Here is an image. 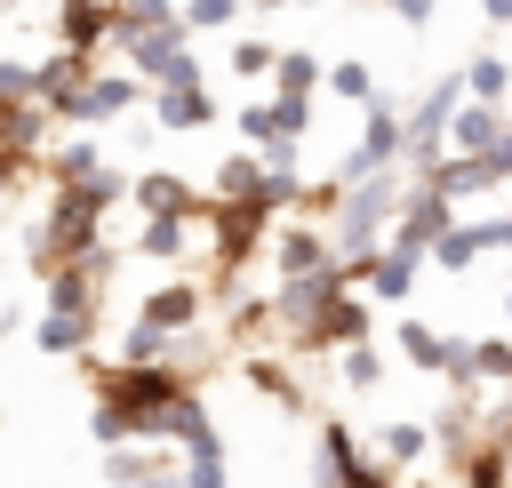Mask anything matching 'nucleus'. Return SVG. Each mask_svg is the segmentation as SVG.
I'll return each mask as SVG.
<instances>
[{
	"instance_id": "1",
	"label": "nucleus",
	"mask_w": 512,
	"mask_h": 488,
	"mask_svg": "<svg viewBox=\"0 0 512 488\" xmlns=\"http://www.w3.org/2000/svg\"><path fill=\"white\" fill-rule=\"evenodd\" d=\"M192 392H200V376L192 368H168V360H152V368H128V360L88 368V432L104 448H128V440L168 448V424H176V408Z\"/></svg>"
},
{
	"instance_id": "2",
	"label": "nucleus",
	"mask_w": 512,
	"mask_h": 488,
	"mask_svg": "<svg viewBox=\"0 0 512 488\" xmlns=\"http://www.w3.org/2000/svg\"><path fill=\"white\" fill-rule=\"evenodd\" d=\"M120 200H128V176H120V168L80 176V184H48V224H40V240H32V272L48 280L56 264H88V256H104V248H112L104 224L120 216Z\"/></svg>"
},
{
	"instance_id": "3",
	"label": "nucleus",
	"mask_w": 512,
	"mask_h": 488,
	"mask_svg": "<svg viewBox=\"0 0 512 488\" xmlns=\"http://www.w3.org/2000/svg\"><path fill=\"white\" fill-rule=\"evenodd\" d=\"M112 264H120V248L48 272V296H40V320H32V344H40L48 360H88V352H96V328H104L96 304H104V288H112Z\"/></svg>"
},
{
	"instance_id": "4",
	"label": "nucleus",
	"mask_w": 512,
	"mask_h": 488,
	"mask_svg": "<svg viewBox=\"0 0 512 488\" xmlns=\"http://www.w3.org/2000/svg\"><path fill=\"white\" fill-rule=\"evenodd\" d=\"M400 200H408V176H400V168L344 184V208H336V224H328L336 256H368V248H384V240H392V216H400Z\"/></svg>"
},
{
	"instance_id": "5",
	"label": "nucleus",
	"mask_w": 512,
	"mask_h": 488,
	"mask_svg": "<svg viewBox=\"0 0 512 488\" xmlns=\"http://www.w3.org/2000/svg\"><path fill=\"white\" fill-rule=\"evenodd\" d=\"M200 232H208V264H216V280L232 288L256 256H264V240H272V216L256 208V200H208L200 208Z\"/></svg>"
},
{
	"instance_id": "6",
	"label": "nucleus",
	"mask_w": 512,
	"mask_h": 488,
	"mask_svg": "<svg viewBox=\"0 0 512 488\" xmlns=\"http://www.w3.org/2000/svg\"><path fill=\"white\" fill-rule=\"evenodd\" d=\"M312 488H400L392 464H376L344 416H320V456H312Z\"/></svg>"
},
{
	"instance_id": "7",
	"label": "nucleus",
	"mask_w": 512,
	"mask_h": 488,
	"mask_svg": "<svg viewBox=\"0 0 512 488\" xmlns=\"http://www.w3.org/2000/svg\"><path fill=\"white\" fill-rule=\"evenodd\" d=\"M368 336H376V304H368L360 288H336V296H328L304 328H288V352H320V360H328V352L368 344Z\"/></svg>"
},
{
	"instance_id": "8",
	"label": "nucleus",
	"mask_w": 512,
	"mask_h": 488,
	"mask_svg": "<svg viewBox=\"0 0 512 488\" xmlns=\"http://www.w3.org/2000/svg\"><path fill=\"white\" fill-rule=\"evenodd\" d=\"M400 144H408V112L392 104V96H368L360 104V144L344 152V184H360V176H384V168H400Z\"/></svg>"
},
{
	"instance_id": "9",
	"label": "nucleus",
	"mask_w": 512,
	"mask_h": 488,
	"mask_svg": "<svg viewBox=\"0 0 512 488\" xmlns=\"http://www.w3.org/2000/svg\"><path fill=\"white\" fill-rule=\"evenodd\" d=\"M144 96H152V88H144L136 72H112V64H96V80H88V88H80V96H72L56 120H64V128H112V120H128Z\"/></svg>"
},
{
	"instance_id": "10",
	"label": "nucleus",
	"mask_w": 512,
	"mask_h": 488,
	"mask_svg": "<svg viewBox=\"0 0 512 488\" xmlns=\"http://www.w3.org/2000/svg\"><path fill=\"white\" fill-rule=\"evenodd\" d=\"M264 256H272V272H280V280H304V272H328V264H336V240H328V224L288 216V224H272Z\"/></svg>"
},
{
	"instance_id": "11",
	"label": "nucleus",
	"mask_w": 512,
	"mask_h": 488,
	"mask_svg": "<svg viewBox=\"0 0 512 488\" xmlns=\"http://www.w3.org/2000/svg\"><path fill=\"white\" fill-rule=\"evenodd\" d=\"M96 80V56H80V48H48V56H32V104L56 120L80 88Z\"/></svg>"
},
{
	"instance_id": "12",
	"label": "nucleus",
	"mask_w": 512,
	"mask_h": 488,
	"mask_svg": "<svg viewBox=\"0 0 512 488\" xmlns=\"http://www.w3.org/2000/svg\"><path fill=\"white\" fill-rule=\"evenodd\" d=\"M448 208H456V200H448V192H432V184L416 176V184H408V200H400V216H392V240H400V248H424V264H432V240L456 224Z\"/></svg>"
},
{
	"instance_id": "13",
	"label": "nucleus",
	"mask_w": 512,
	"mask_h": 488,
	"mask_svg": "<svg viewBox=\"0 0 512 488\" xmlns=\"http://www.w3.org/2000/svg\"><path fill=\"white\" fill-rule=\"evenodd\" d=\"M416 280H424V248L384 240V248L368 256V272H360V296H368V304H408V296H416Z\"/></svg>"
},
{
	"instance_id": "14",
	"label": "nucleus",
	"mask_w": 512,
	"mask_h": 488,
	"mask_svg": "<svg viewBox=\"0 0 512 488\" xmlns=\"http://www.w3.org/2000/svg\"><path fill=\"white\" fill-rule=\"evenodd\" d=\"M136 320H152V328H168V336H192V328L208 320V280H168V288L136 296Z\"/></svg>"
},
{
	"instance_id": "15",
	"label": "nucleus",
	"mask_w": 512,
	"mask_h": 488,
	"mask_svg": "<svg viewBox=\"0 0 512 488\" xmlns=\"http://www.w3.org/2000/svg\"><path fill=\"white\" fill-rule=\"evenodd\" d=\"M424 184L448 192V200H480V192H496V184H512V176L496 168V152H448V160L424 168Z\"/></svg>"
},
{
	"instance_id": "16",
	"label": "nucleus",
	"mask_w": 512,
	"mask_h": 488,
	"mask_svg": "<svg viewBox=\"0 0 512 488\" xmlns=\"http://www.w3.org/2000/svg\"><path fill=\"white\" fill-rule=\"evenodd\" d=\"M40 152H48V112H40V104H8V96H0V168H8V176H24Z\"/></svg>"
},
{
	"instance_id": "17",
	"label": "nucleus",
	"mask_w": 512,
	"mask_h": 488,
	"mask_svg": "<svg viewBox=\"0 0 512 488\" xmlns=\"http://www.w3.org/2000/svg\"><path fill=\"white\" fill-rule=\"evenodd\" d=\"M128 208H136V216H200L208 200H200L176 168H144V176H128Z\"/></svg>"
},
{
	"instance_id": "18",
	"label": "nucleus",
	"mask_w": 512,
	"mask_h": 488,
	"mask_svg": "<svg viewBox=\"0 0 512 488\" xmlns=\"http://www.w3.org/2000/svg\"><path fill=\"white\" fill-rule=\"evenodd\" d=\"M56 48H80L104 64L112 48V0H56Z\"/></svg>"
},
{
	"instance_id": "19",
	"label": "nucleus",
	"mask_w": 512,
	"mask_h": 488,
	"mask_svg": "<svg viewBox=\"0 0 512 488\" xmlns=\"http://www.w3.org/2000/svg\"><path fill=\"white\" fill-rule=\"evenodd\" d=\"M152 120H160V128H176V136H200V128H216L224 112H216L208 80H184V88H152Z\"/></svg>"
},
{
	"instance_id": "20",
	"label": "nucleus",
	"mask_w": 512,
	"mask_h": 488,
	"mask_svg": "<svg viewBox=\"0 0 512 488\" xmlns=\"http://www.w3.org/2000/svg\"><path fill=\"white\" fill-rule=\"evenodd\" d=\"M504 136H512V112H504V104H472V96H464L456 120H448V152H496Z\"/></svg>"
},
{
	"instance_id": "21",
	"label": "nucleus",
	"mask_w": 512,
	"mask_h": 488,
	"mask_svg": "<svg viewBox=\"0 0 512 488\" xmlns=\"http://www.w3.org/2000/svg\"><path fill=\"white\" fill-rule=\"evenodd\" d=\"M192 232H200V216H136V248H128V256H144V264H184V256H192Z\"/></svg>"
},
{
	"instance_id": "22",
	"label": "nucleus",
	"mask_w": 512,
	"mask_h": 488,
	"mask_svg": "<svg viewBox=\"0 0 512 488\" xmlns=\"http://www.w3.org/2000/svg\"><path fill=\"white\" fill-rule=\"evenodd\" d=\"M496 240H504V216H488V224H448V232L432 240V272L456 280V272H472L480 248H496Z\"/></svg>"
},
{
	"instance_id": "23",
	"label": "nucleus",
	"mask_w": 512,
	"mask_h": 488,
	"mask_svg": "<svg viewBox=\"0 0 512 488\" xmlns=\"http://www.w3.org/2000/svg\"><path fill=\"white\" fill-rule=\"evenodd\" d=\"M392 344H400V360H408L416 376H448V344H456V336H440L432 320L400 312V320H392Z\"/></svg>"
},
{
	"instance_id": "24",
	"label": "nucleus",
	"mask_w": 512,
	"mask_h": 488,
	"mask_svg": "<svg viewBox=\"0 0 512 488\" xmlns=\"http://www.w3.org/2000/svg\"><path fill=\"white\" fill-rule=\"evenodd\" d=\"M240 376H248V392H264L272 408H288V416H304L312 400H304V384H296V368L288 360H272V352H248L240 360Z\"/></svg>"
},
{
	"instance_id": "25",
	"label": "nucleus",
	"mask_w": 512,
	"mask_h": 488,
	"mask_svg": "<svg viewBox=\"0 0 512 488\" xmlns=\"http://www.w3.org/2000/svg\"><path fill=\"white\" fill-rule=\"evenodd\" d=\"M376 464H392V472H408V464H424L432 456V424H416V416H392L384 432H376V448H368Z\"/></svg>"
},
{
	"instance_id": "26",
	"label": "nucleus",
	"mask_w": 512,
	"mask_h": 488,
	"mask_svg": "<svg viewBox=\"0 0 512 488\" xmlns=\"http://www.w3.org/2000/svg\"><path fill=\"white\" fill-rule=\"evenodd\" d=\"M464 96H472V104H504V96H512V56L472 48V56H464Z\"/></svg>"
},
{
	"instance_id": "27",
	"label": "nucleus",
	"mask_w": 512,
	"mask_h": 488,
	"mask_svg": "<svg viewBox=\"0 0 512 488\" xmlns=\"http://www.w3.org/2000/svg\"><path fill=\"white\" fill-rule=\"evenodd\" d=\"M320 80H328V72H320L312 48H280V56H272V96H304V104H312Z\"/></svg>"
},
{
	"instance_id": "28",
	"label": "nucleus",
	"mask_w": 512,
	"mask_h": 488,
	"mask_svg": "<svg viewBox=\"0 0 512 488\" xmlns=\"http://www.w3.org/2000/svg\"><path fill=\"white\" fill-rule=\"evenodd\" d=\"M160 24H184L176 0H112V48L136 40V32H160ZM112 48H104V56H112Z\"/></svg>"
},
{
	"instance_id": "29",
	"label": "nucleus",
	"mask_w": 512,
	"mask_h": 488,
	"mask_svg": "<svg viewBox=\"0 0 512 488\" xmlns=\"http://www.w3.org/2000/svg\"><path fill=\"white\" fill-rule=\"evenodd\" d=\"M80 176H104V152L88 136H56L48 144V184H80Z\"/></svg>"
},
{
	"instance_id": "30",
	"label": "nucleus",
	"mask_w": 512,
	"mask_h": 488,
	"mask_svg": "<svg viewBox=\"0 0 512 488\" xmlns=\"http://www.w3.org/2000/svg\"><path fill=\"white\" fill-rule=\"evenodd\" d=\"M184 456V488H232V456H224V432L200 440V448H176Z\"/></svg>"
},
{
	"instance_id": "31",
	"label": "nucleus",
	"mask_w": 512,
	"mask_h": 488,
	"mask_svg": "<svg viewBox=\"0 0 512 488\" xmlns=\"http://www.w3.org/2000/svg\"><path fill=\"white\" fill-rule=\"evenodd\" d=\"M232 128H240L248 152H264V144H280V104H272V96H248V104L232 112ZM288 144H296V136H288Z\"/></svg>"
},
{
	"instance_id": "32",
	"label": "nucleus",
	"mask_w": 512,
	"mask_h": 488,
	"mask_svg": "<svg viewBox=\"0 0 512 488\" xmlns=\"http://www.w3.org/2000/svg\"><path fill=\"white\" fill-rule=\"evenodd\" d=\"M472 376H480V384H504V392H512V328H504V336H480V344H472Z\"/></svg>"
},
{
	"instance_id": "33",
	"label": "nucleus",
	"mask_w": 512,
	"mask_h": 488,
	"mask_svg": "<svg viewBox=\"0 0 512 488\" xmlns=\"http://www.w3.org/2000/svg\"><path fill=\"white\" fill-rule=\"evenodd\" d=\"M240 8H248V0H176L184 32H232V24H240Z\"/></svg>"
},
{
	"instance_id": "34",
	"label": "nucleus",
	"mask_w": 512,
	"mask_h": 488,
	"mask_svg": "<svg viewBox=\"0 0 512 488\" xmlns=\"http://www.w3.org/2000/svg\"><path fill=\"white\" fill-rule=\"evenodd\" d=\"M272 56H280V48H272L264 32H248V40H232V56H224V64H232V72L256 88V80H272Z\"/></svg>"
},
{
	"instance_id": "35",
	"label": "nucleus",
	"mask_w": 512,
	"mask_h": 488,
	"mask_svg": "<svg viewBox=\"0 0 512 488\" xmlns=\"http://www.w3.org/2000/svg\"><path fill=\"white\" fill-rule=\"evenodd\" d=\"M320 88H328V96H336V104H368V96H376V72H368V64H352V56H344V64H328V80H320Z\"/></svg>"
},
{
	"instance_id": "36",
	"label": "nucleus",
	"mask_w": 512,
	"mask_h": 488,
	"mask_svg": "<svg viewBox=\"0 0 512 488\" xmlns=\"http://www.w3.org/2000/svg\"><path fill=\"white\" fill-rule=\"evenodd\" d=\"M344 384H352V392H376V384H384V352H376V336H368V344H344Z\"/></svg>"
},
{
	"instance_id": "37",
	"label": "nucleus",
	"mask_w": 512,
	"mask_h": 488,
	"mask_svg": "<svg viewBox=\"0 0 512 488\" xmlns=\"http://www.w3.org/2000/svg\"><path fill=\"white\" fill-rule=\"evenodd\" d=\"M0 96L8 104H32V56H0Z\"/></svg>"
},
{
	"instance_id": "38",
	"label": "nucleus",
	"mask_w": 512,
	"mask_h": 488,
	"mask_svg": "<svg viewBox=\"0 0 512 488\" xmlns=\"http://www.w3.org/2000/svg\"><path fill=\"white\" fill-rule=\"evenodd\" d=\"M384 8H392L400 24H432V16H440V0H384Z\"/></svg>"
},
{
	"instance_id": "39",
	"label": "nucleus",
	"mask_w": 512,
	"mask_h": 488,
	"mask_svg": "<svg viewBox=\"0 0 512 488\" xmlns=\"http://www.w3.org/2000/svg\"><path fill=\"white\" fill-rule=\"evenodd\" d=\"M480 16L488 24H512V0H480Z\"/></svg>"
},
{
	"instance_id": "40",
	"label": "nucleus",
	"mask_w": 512,
	"mask_h": 488,
	"mask_svg": "<svg viewBox=\"0 0 512 488\" xmlns=\"http://www.w3.org/2000/svg\"><path fill=\"white\" fill-rule=\"evenodd\" d=\"M8 192H16V176H8V168H0V208H8Z\"/></svg>"
},
{
	"instance_id": "41",
	"label": "nucleus",
	"mask_w": 512,
	"mask_h": 488,
	"mask_svg": "<svg viewBox=\"0 0 512 488\" xmlns=\"http://www.w3.org/2000/svg\"><path fill=\"white\" fill-rule=\"evenodd\" d=\"M256 8H304V0H256Z\"/></svg>"
},
{
	"instance_id": "42",
	"label": "nucleus",
	"mask_w": 512,
	"mask_h": 488,
	"mask_svg": "<svg viewBox=\"0 0 512 488\" xmlns=\"http://www.w3.org/2000/svg\"><path fill=\"white\" fill-rule=\"evenodd\" d=\"M504 328H512V288H504Z\"/></svg>"
},
{
	"instance_id": "43",
	"label": "nucleus",
	"mask_w": 512,
	"mask_h": 488,
	"mask_svg": "<svg viewBox=\"0 0 512 488\" xmlns=\"http://www.w3.org/2000/svg\"><path fill=\"white\" fill-rule=\"evenodd\" d=\"M504 32H512V24H504Z\"/></svg>"
}]
</instances>
